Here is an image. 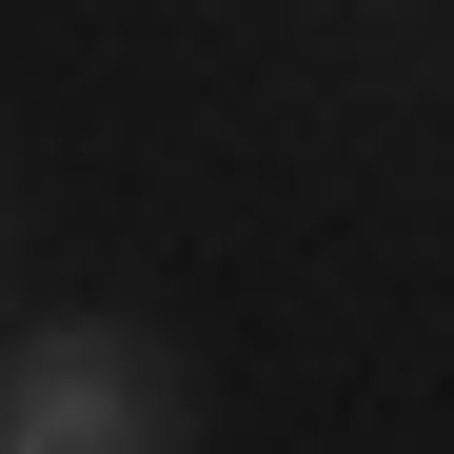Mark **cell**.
<instances>
[{"mask_svg": "<svg viewBox=\"0 0 454 454\" xmlns=\"http://www.w3.org/2000/svg\"><path fill=\"white\" fill-rule=\"evenodd\" d=\"M0 454H178V375L99 317H59L0 356Z\"/></svg>", "mask_w": 454, "mask_h": 454, "instance_id": "cell-1", "label": "cell"}]
</instances>
